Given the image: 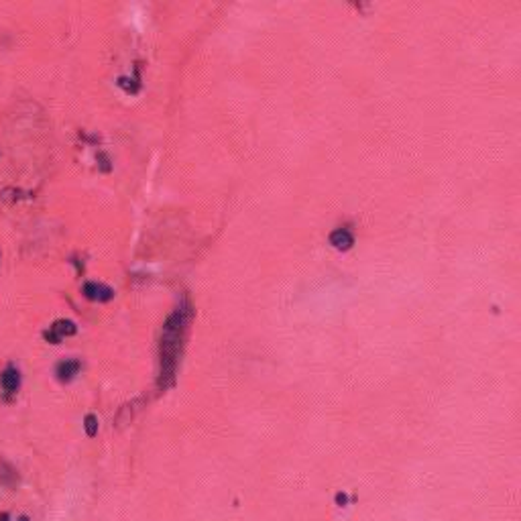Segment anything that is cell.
<instances>
[{
    "label": "cell",
    "mask_w": 521,
    "mask_h": 521,
    "mask_svg": "<svg viewBox=\"0 0 521 521\" xmlns=\"http://www.w3.org/2000/svg\"><path fill=\"white\" fill-rule=\"evenodd\" d=\"M71 334H76V324L69 322V320H57V322L51 326V330L45 332V338H47L49 342L57 344L63 336H71Z\"/></svg>",
    "instance_id": "obj_3"
},
{
    "label": "cell",
    "mask_w": 521,
    "mask_h": 521,
    "mask_svg": "<svg viewBox=\"0 0 521 521\" xmlns=\"http://www.w3.org/2000/svg\"><path fill=\"white\" fill-rule=\"evenodd\" d=\"M18 481V475H16V468L8 462H0V485L2 487H8L12 489Z\"/></svg>",
    "instance_id": "obj_6"
},
{
    "label": "cell",
    "mask_w": 521,
    "mask_h": 521,
    "mask_svg": "<svg viewBox=\"0 0 521 521\" xmlns=\"http://www.w3.org/2000/svg\"><path fill=\"white\" fill-rule=\"evenodd\" d=\"M330 240H332V244H334L336 249H348V246L352 244V234H350L348 230H342V228H340V230H336V232L332 234Z\"/></svg>",
    "instance_id": "obj_7"
},
{
    "label": "cell",
    "mask_w": 521,
    "mask_h": 521,
    "mask_svg": "<svg viewBox=\"0 0 521 521\" xmlns=\"http://www.w3.org/2000/svg\"><path fill=\"white\" fill-rule=\"evenodd\" d=\"M336 501H338L340 505H344V503H346V497H344V495H336Z\"/></svg>",
    "instance_id": "obj_9"
},
{
    "label": "cell",
    "mask_w": 521,
    "mask_h": 521,
    "mask_svg": "<svg viewBox=\"0 0 521 521\" xmlns=\"http://www.w3.org/2000/svg\"><path fill=\"white\" fill-rule=\"evenodd\" d=\"M0 521H10V515L8 513H0Z\"/></svg>",
    "instance_id": "obj_10"
},
{
    "label": "cell",
    "mask_w": 521,
    "mask_h": 521,
    "mask_svg": "<svg viewBox=\"0 0 521 521\" xmlns=\"http://www.w3.org/2000/svg\"><path fill=\"white\" fill-rule=\"evenodd\" d=\"M84 426H86L88 436H96V432H98V419H96V415H88Z\"/></svg>",
    "instance_id": "obj_8"
},
{
    "label": "cell",
    "mask_w": 521,
    "mask_h": 521,
    "mask_svg": "<svg viewBox=\"0 0 521 521\" xmlns=\"http://www.w3.org/2000/svg\"><path fill=\"white\" fill-rule=\"evenodd\" d=\"M185 324H187V318H185L183 310H177L169 318L167 326H165V334H163V340H161V364L165 368V375H161V377H171V373H173Z\"/></svg>",
    "instance_id": "obj_1"
},
{
    "label": "cell",
    "mask_w": 521,
    "mask_h": 521,
    "mask_svg": "<svg viewBox=\"0 0 521 521\" xmlns=\"http://www.w3.org/2000/svg\"><path fill=\"white\" fill-rule=\"evenodd\" d=\"M18 521H29V519H27V517H20V519H18Z\"/></svg>",
    "instance_id": "obj_11"
},
{
    "label": "cell",
    "mask_w": 521,
    "mask_h": 521,
    "mask_svg": "<svg viewBox=\"0 0 521 521\" xmlns=\"http://www.w3.org/2000/svg\"><path fill=\"white\" fill-rule=\"evenodd\" d=\"M80 360H73V358H67V360H61L59 364H57V368H55V373H57V379L59 381H71L78 373H80Z\"/></svg>",
    "instance_id": "obj_4"
},
{
    "label": "cell",
    "mask_w": 521,
    "mask_h": 521,
    "mask_svg": "<svg viewBox=\"0 0 521 521\" xmlns=\"http://www.w3.org/2000/svg\"><path fill=\"white\" fill-rule=\"evenodd\" d=\"M0 387H2L4 395H14V393L18 391V387H20V373H18L16 366L8 364V366L2 370V375H0Z\"/></svg>",
    "instance_id": "obj_2"
},
{
    "label": "cell",
    "mask_w": 521,
    "mask_h": 521,
    "mask_svg": "<svg viewBox=\"0 0 521 521\" xmlns=\"http://www.w3.org/2000/svg\"><path fill=\"white\" fill-rule=\"evenodd\" d=\"M84 293L88 300H96V302H108L112 297V289L106 285H100V283H86Z\"/></svg>",
    "instance_id": "obj_5"
}]
</instances>
